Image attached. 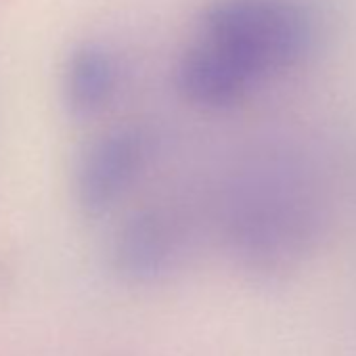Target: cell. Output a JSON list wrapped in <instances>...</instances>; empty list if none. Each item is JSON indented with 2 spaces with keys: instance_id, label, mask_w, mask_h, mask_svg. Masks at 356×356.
Returning a JSON list of instances; mask_svg holds the SVG:
<instances>
[{
  "instance_id": "cell-3",
  "label": "cell",
  "mask_w": 356,
  "mask_h": 356,
  "mask_svg": "<svg viewBox=\"0 0 356 356\" xmlns=\"http://www.w3.org/2000/svg\"><path fill=\"white\" fill-rule=\"evenodd\" d=\"M149 157V143L136 126H115L95 136L74 174V197L86 216L107 214L136 183Z\"/></svg>"
},
{
  "instance_id": "cell-2",
  "label": "cell",
  "mask_w": 356,
  "mask_h": 356,
  "mask_svg": "<svg viewBox=\"0 0 356 356\" xmlns=\"http://www.w3.org/2000/svg\"><path fill=\"white\" fill-rule=\"evenodd\" d=\"M279 176L273 183L248 185L233 204L231 241L241 260L258 270H279L302 252L312 231L306 202L291 189L285 191Z\"/></svg>"
},
{
  "instance_id": "cell-1",
  "label": "cell",
  "mask_w": 356,
  "mask_h": 356,
  "mask_svg": "<svg viewBox=\"0 0 356 356\" xmlns=\"http://www.w3.org/2000/svg\"><path fill=\"white\" fill-rule=\"evenodd\" d=\"M200 34L260 82L293 67L312 38L306 11L291 0H214L200 15Z\"/></svg>"
},
{
  "instance_id": "cell-5",
  "label": "cell",
  "mask_w": 356,
  "mask_h": 356,
  "mask_svg": "<svg viewBox=\"0 0 356 356\" xmlns=\"http://www.w3.org/2000/svg\"><path fill=\"white\" fill-rule=\"evenodd\" d=\"M174 80L178 92L204 109L233 107L260 84L233 55L202 38L178 59Z\"/></svg>"
},
{
  "instance_id": "cell-6",
  "label": "cell",
  "mask_w": 356,
  "mask_h": 356,
  "mask_svg": "<svg viewBox=\"0 0 356 356\" xmlns=\"http://www.w3.org/2000/svg\"><path fill=\"white\" fill-rule=\"evenodd\" d=\"M120 70L113 53L101 42H82L65 59L63 99L72 115L88 120L113 101Z\"/></svg>"
},
{
  "instance_id": "cell-4",
  "label": "cell",
  "mask_w": 356,
  "mask_h": 356,
  "mask_svg": "<svg viewBox=\"0 0 356 356\" xmlns=\"http://www.w3.org/2000/svg\"><path fill=\"white\" fill-rule=\"evenodd\" d=\"M183 235L178 222L161 208L130 214L111 239V266L128 283L149 285L163 279L181 258Z\"/></svg>"
}]
</instances>
